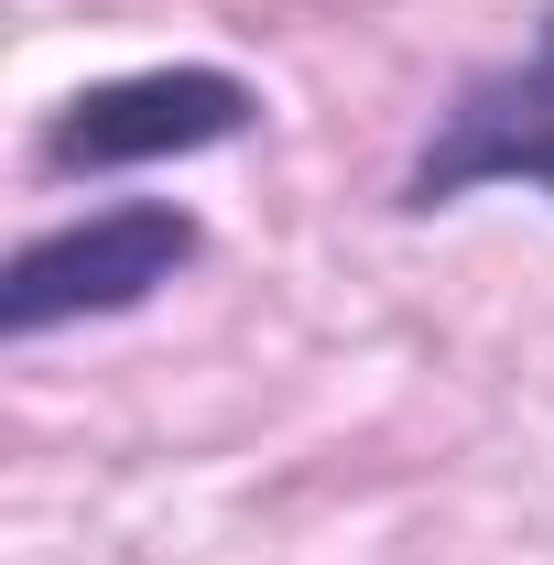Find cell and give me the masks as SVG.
Wrapping results in <instances>:
<instances>
[{
	"label": "cell",
	"mask_w": 554,
	"mask_h": 565,
	"mask_svg": "<svg viewBox=\"0 0 554 565\" xmlns=\"http://www.w3.org/2000/svg\"><path fill=\"white\" fill-rule=\"evenodd\" d=\"M262 120V87L228 66H131L76 87L44 120V174H131V163H174V152H217Z\"/></svg>",
	"instance_id": "2"
},
{
	"label": "cell",
	"mask_w": 554,
	"mask_h": 565,
	"mask_svg": "<svg viewBox=\"0 0 554 565\" xmlns=\"http://www.w3.org/2000/svg\"><path fill=\"white\" fill-rule=\"evenodd\" d=\"M479 185H533V196H554V11L533 22L522 55L457 76V98L435 109L414 174H403V207L435 217V207H457V196H479Z\"/></svg>",
	"instance_id": "3"
},
{
	"label": "cell",
	"mask_w": 554,
	"mask_h": 565,
	"mask_svg": "<svg viewBox=\"0 0 554 565\" xmlns=\"http://www.w3.org/2000/svg\"><path fill=\"white\" fill-rule=\"evenodd\" d=\"M196 250H207V228L174 196H131V207L33 228L0 273V338L22 349V338H55V327H87V316H141Z\"/></svg>",
	"instance_id": "1"
}]
</instances>
